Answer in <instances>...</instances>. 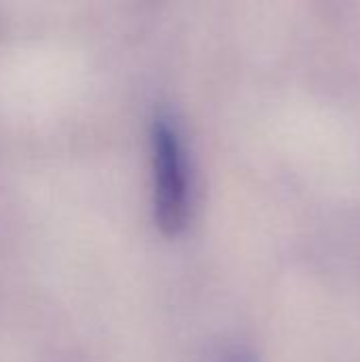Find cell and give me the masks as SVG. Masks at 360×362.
Returning a JSON list of instances; mask_svg holds the SVG:
<instances>
[{
  "instance_id": "1",
  "label": "cell",
  "mask_w": 360,
  "mask_h": 362,
  "mask_svg": "<svg viewBox=\"0 0 360 362\" xmlns=\"http://www.w3.org/2000/svg\"><path fill=\"white\" fill-rule=\"evenodd\" d=\"M151 163L155 223L163 233L176 235L189 216V180L185 148L168 117H157L151 125Z\"/></svg>"
},
{
  "instance_id": "2",
  "label": "cell",
  "mask_w": 360,
  "mask_h": 362,
  "mask_svg": "<svg viewBox=\"0 0 360 362\" xmlns=\"http://www.w3.org/2000/svg\"><path fill=\"white\" fill-rule=\"evenodd\" d=\"M216 362H257L255 356L246 350H240V348H233V350H225L219 361Z\"/></svg>"
}]
</instances>
